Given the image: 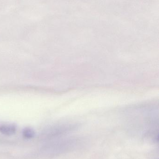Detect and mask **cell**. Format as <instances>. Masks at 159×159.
I'll list each match as a JSON object with an SVG mask.
<instances>
[{
  "instance_id": "6da1fadb",
  "label": "cell",
  "mask_w": 159,
  "mask_h": 159,
  "mask_svg": "<svg viewBox=\"0 0 159 159\" xmlns=\"http://www.w3.org/2000/svg\"><path fill=\"white\" fill-rule=\"evenodd\" d=\"M16 131V127L14 124H3L0 126V132L5 135H12Z\"/></svg>"
},
{
  "instance_id": "7a4b0ae2",
  "label": "cell",
  "mask_w": 159,
  "mask_h": 159,
  "mask_svg": "<svg viewBox=\"0 0 159 159\" xmlns=\"http://www.w3.org/2000/svg\"><path fill=\"white\" fill-rule=\"evenodd\" d=\"M35 134V133L31 128H25L22 132V135L26 139H30L32 138L33 137H34Z\"/></svg>"
}]
</instances>
